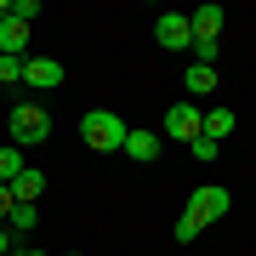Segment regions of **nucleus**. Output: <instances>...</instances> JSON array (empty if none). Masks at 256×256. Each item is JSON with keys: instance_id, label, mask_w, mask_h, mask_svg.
<instances>
[{"instance_id": "1", "label": "nucleus", "mask_w": 256, "mask_h": 256, "mask_svg": "<svg viewBox=\"0 0 256 256\" xmlns=\"http://www.w3.org/2000/svg\"><path fill=\"white\" fill-rule=\"evenodd\" d=\"M126 131L131 126L114 108H86V120H80V137H86L92 154H120V148H126Z\"/></svg>"}, {"instance_id": "2", "label": "nucleus", "mask_w": 256, "mask_h": 256, "mask_svg": "<svg viewBox=\"0 0 256 256\" xmlns=\"http://www.w3.org/2000/svg\"><path fill=\"white\" fill-rule=\"evenodd\" d=\"M52 137V108L40 97H23V102H12V142L18 148H34V142H46Z\"/></svg>"}, {"instance_id": "3", "label": "nucleus", "mask_w": 256, "mask_h": 256, "mask_svg": "<svg viewBox=\"0 0 256 256\" xmlns=\"http://www.w3.org/2000/svg\"><path fill=\"white\" fill-rule=\"evenodd\" d=\"M228 205H234V194L228 188H216V182H205V188H194V200H188V216L200 222H216V216H228Z\"/></svg>"}, {"instance_id": "4", "label": "nucleus", "mask_w": 256, "mask_h": 256, "mask_svg": "<svg viewBox=\"0 0 256 256\" xmlns=\"http://www.w3.org/2000/svg\"><path fill=\"white\" fill-rule=\"evenodd\" d=\"M154 40L165 52H188L194 46V23L182 18V12H165V18H154Z\"/></svg>"}, {"instance_id": "5", "label": "nucleus", "mask_w": 256, "mask_h": 256, "mask_svg": "<svg viewBox=\"0 0 256 256\" xmlns=\"http://www.w3.org/2000/svg\"><path fill=\"white\" fill-rule=\"evenodd\" d=\"M23 86L28 92H57V86H63V63H57V57H28L23 63Z\"/></svg>"}, {"instance_id": "6", "label": "nucleus", "mask_w": 256, "mask_h": 256, "mask_svg": "<svg viewBox=\"0 0 256 256\" xmlns=\"http://www.w3.org/2000/svg\"><path fill=\"white\" fill-rule=\"evenodd\" d=\"M200 108H194V102H176V108H165V137H176V142H194L200 137Z\"/></svg>"}, {"instance_id": "7", "label": "nucleus", "mask_w": 256, "mask_h": 256, "mask_svg": "<svg viewBox=\"0 0 256 256\" xmlns=\"http://www.w3.org/2000/svg\"><path fill=\"white\" fill-rule=\"evenodd\" d=\"M120 154H131L137 165L160 160V131H142V126H131V131H126V148H120Z\"/></svg>"}, {"instance_id": "8", "label": "nucleus", "mask_w": 256, "mask_h": 256, "mask_svg": "<svg viewBox=\"0 0 256 256\" xmlns=\"http://www.w3.org/2000/svg\"><path fill=\"white\" fill-rule=\"evenodd\" d=\"M40 194H46V176H40L34 165H23V171L12 176V200H18V205H34Z\"/></svg>"}, {"instance_id": "9", "label": "nucleus", "mask_w": 256, "mask_h": 256, "mask_svg": "<svg viewBox=\"0 0 256 256\" xmlns=\"http://www.w3.org/2000/svg\"><path fill=\"white\" fill-rule=\"evenodd\" d=\"M0 57H28V23H18V18L0 23Z\"/></svg>"}, {"instance_id": "10", "label": "nucleus", "mask_w": 256, "mask_h": 256, "mask_svg": "<svg viewBox=\"0 0 256 256\" xmlns=\"http://www.w3.org/2000/svg\"><path fill=\"white\" fill-rule=\"evenodd\" d=\"M200 137H210V142H228V137H234V108H210V114L200 120Z\"/></svg>"}, {"instance_id": "11", "label": "nucleus", "mask_w": 256, "mask_h": 256, "mask_svg": "<svg viewBox=\"0 0 256 256\" xmlns=\"http://www.w3.org/2000/svg\"><path fill=\"white\" fill-rule=\"evenodd\" d=\"M188 23H194V40H216V34H222V6H200V12H188Z\"/></svg>"}, {"instance_id": "12", "label": "nucleus", "mask_w": 256, "mask_h": 256, "mask_svg": "<svg viewBox=\"0 0 256 256\" xmlns=\"http://www.w3.org/2000/svg\"><path fill=\"white\" fill-rule=\"evenodd\" d=\"M182 86H188V97H210V92H216V68H205V63H188Z\"/></svg>"}, {"instance_id": "13", "label": "nucleus", "mask_w": 256, "mask_h": 256, "mask_svg": "<svg viewBox=\"0 0 256 256\" xmlns=\"http://www.w3.org/2000/svg\"><path fill=\"white\" fill-rule=\"evenodd\" d=\"M34 222H40V205H12L6 210V234H34Z\"/></svg>"}, {"instance_id": "14", "label": "nucleus", "mask_w": 256, "mask_h": 256, "mask_svg": "<svg viewBox=\"0 0 256 256\" xmlns=\"http://www.w3.org/2000/svg\"><path fill=\"white\" fill-rule=\"evenodd\" d=\"M18 171H23V148L12 142V148H0V182L12 188V176H18Z\"/></svg>"}, {"instance_id": "15", "label": "nucleus", "mask_w": 256, "mask_h": 256, "mask_svg": "<svg viewBox=\"0 0 256 256\" xmlns=\"http://www.w3.org/2000/svg\"><path fill=\"white\" fill-rule=\"evenodd\" d=\"M6 18H18V23H34V18H40V0H6Z\"/></svg>"}, {"instance_id": "16", "label": "nucleus", "mask_w": 256, "mask_h": 256, "mask_svg": "<svg viewBox=\"0 0 256 256\" xmlns=\"http://www.w3.org/2000/svg\"><path fill=\"white\" fill-rule=\"evenodd\" d=\"M23 63L28 57H0V86H23Z\"/></svg>"}, {"instance_id": "17", "label": "nucleus", "mask_w": 256, "mask_h": 256, "mask_svg": "<svg viewBox=\"0 0 256 256\" xmlns=\"http://www.w3.org/2000/svg\"><path fill=\"white\" fill-rule=\"evenodd\" d=\"M188 154L210 165V160H222V142H210V137H194V142H188Z\"/></svg>"}, {"instance_id": "18", "label": "nucleus", "mask_w": 256, "mask_h": 256, "mask_svg": "<svg viewBox=\"0 0 256 256\" xmlns=\"http://www.w3.org/2000/svg\"><path fill=\"white\" fill-rule=\"evenodd\" d=\"M188 52H194V57H200V63L210 68V63H216V52H222V40H194Z\"/></svg>"}, {"instance_id": "19", "label": "nucleus", "mask_w": 256, "mask_h": 256, "mask_svg": "<svg viewBox=\"0 0 256 256\" xmlns=\"http://www.w3.org/2000/svg\"><path fill=\"white\" fill-rule=\"evenodd\" d=\"M194 234H200V222H194L188 210H182V216H176V239H194Z\"/></svg>"}, {"instance_id": "20", "label": "nucleus", "mask_w": 256, "mask_h": 256, "mask_svg": "<svg viewBox=\"0 0 256 256\" xmlns=\"http://www.w3.org/2000/svg\"><path fill=\"white\" fill-rule=\"evenodd\" d=\"M12 205H18V200H12V188L0 182V222H6V210H12Z\"/></svg>"}, {"instance_id": "21", "label": "nucleus", "mask_w": 256, "mask_h": 256, "mask_svg": "<svg viewBox=\"0 0 256 256\" xmlns=\"http://www.w3.org/2000/svg\"><path fill=\"white\" fill-rule=\"evenodd\" d=\"M12 256H46L40 245H12Z\"/></svg>"}, {"instance_id": "22", "label": "nucleus", "mask_w": 256, "mask_h": 256, "mask_svg": "<svg viewBox=\"0 0 256 256\" xmlns=\"http://www.w3.org/2000/svg\"><path fill=\"white\" fill-rule=\"evenodd\" d=\"M12 250V234H6V222H0V256H6Z\"/></svg>"}, {"instance_id": "23", "label": "nucleus", "mask_w": 256, "mask_h": 256, "mask_svg": "<svg viewBox=\"0 0 256 256\" xmlns=\"http://www.w3.org/2000/svg\"><path fill=\"white\" fill-rule=\"evenodd\" d=\"M0 23H6V0H0Z\"/></svg>"}, {"instance_id": "24", "label": "nucleus", "mask_w": 256, "mask_h": 256, "mask_svg": "<svg viewBox=\"0 0 256 256\" xmlns=\"http://www.w3.org/2000/svg\"><path fill=\"white\" fill-rule=\"evenodd\" d=\"M6 256H12V250H6Z\"/></svg>"}]
</instances>
